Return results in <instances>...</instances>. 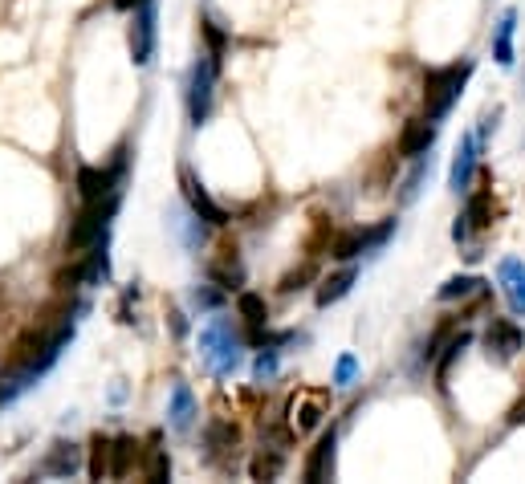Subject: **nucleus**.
<instances>
[{
    "instance_id": "obj_1",
    "label": "nucleus",
    "mask_w": 525,
    "mask_h": 484,
    "mask_svg": "<svg viewBox=\"0 0 525 484\" xmlns=\"http://www.w3.org/2000/svg\"><path fill=\"white\" fill-rule=\"evenodd\" d=\"M473 78V62L464 57V62H452V66H440V70H428L424 78V114L432 118V123H440V118L456 106V98L464 94V82Z\"/></svg>"
},
{
    "instance_id": "obj_2",
    "label": "nucleus",
    "mask_w": 525,
    "mask_h": 484,
    "mask_svg": "<svg viewBox=\"0 0 525 484\" xmlns=\"http://www.w3.org/2000/svg\"><path fill=\"white\" fill-rule=\"evenodd\" d=\"M114 212H119V192H110L94 204H82V212H78V220L70 224V236H66V253L82 257L86 249L98 245V240H106V228H110Z\"/></svg>"
},
{
    "instance_id": "obj_3",
    "label": "nucleus",
    "mask_w": 525,
    "mask_h": 484,
    "mask_svg": "<svg viewBox=\"0 0 525 484\" xmlns=\"http://www.w3.org/2000/svg\"><path fill=\"white\" fill-rule=\"evenodd\" d=\"M200 354L204 362L216 371V375H228V371H237L241 367V338L232 334V322L216 318L200 330Z\"/></svg>"
},
{
    "instance_id": "obj_4",
    "label": "nucleus",
    "mask_w": 525,
    "mask_h": 484,
    "mask_svg": "<svg viewBox=\"0 0 525 484\" xmlns=\"http://www.w3.org/2000/svg\"><path fill=\"white\" fill-rule=\"evenodd\" d=\"M216 70L220 62L212 53H204L200 62L192 66V78H188V118H192V127L208 123V114H212V94H216Z\"/></svg>"
},
{
    "instance_id": "obj_5",
    "label": "nucleus",
    "mask_w": 525,
    "mask_h": 484,
    "mask_svg": "<svg viewBox=\"0 0 525 484\" xmlns=\"http://www.w3.org/2000/svg\"><path fill=\"white\" fill-rule=\"evenodd\" d=\"M326 407H330V391L326 387H302V391L289 395L285 419H289V428H294V432H314L322 423V415H326Z\"/></svg>"
},
{
    "instance_id": "obj_6",
    "label": "nucleus",
    "mask_w": 525,
    "mask_h": 484,
    "mask_svg": "<svg viewBox=\"0 0 525 484\" xmlns=\"http://www.w3.org/2000/svg\"><path fill=\"white\" fill-rule=\"evenodd\" d=\"M391 232H395V220H383L379 228H350V232L334 236L330 257H334V261H355L359 253H367V249H379Z\"/></svg>"
},
{
    "instance_id": "obj_7",
    "label": "nucleus",
    "mask_w": 525,
    "mask_h": 484,
    "mask_svg": "<svg viewBox=\"0 0 525 484\" xmlns=\"http://www.w3.org/2000/svg\"><path fill=\"white\" fill-rule=\"evenodd\" d=\"M208 277H212L220 289H241V285H245V261H241V249L232 245V240L216 245L212 261H208Z\"/></svg>"
},
{
    "instance_id": "obj_8",
    "label": "nucleus",
    "mask_w": 525,
    "mask_h": 484,
    "mask_svg": "<svg viewBox=\"0 0 525 484\" xmlns=\"http://www.w3.org/2000/svg\"><path fill=\"white\" fill-rule=\"evenodd\" d=\"M155 33H159V21H155V0L143 9H135V21H131V62L135 66H147L155 57Z\"/></svg>"
},
{
    "instance_id": "obj_9",
    "label": "nucleus",
    "mask_w": 525,
    "mask_h": 484,
    "mask_svg": "<svg viewBox=\"0 0 525 484\" xmlns=\"http://www.w3.org/2000/svg\"><path fill=\"white\" fill-rule=\"evenodd\" d=\"M119 175H123V159L114 163V167H82L78 171V196L82 204H94L110 192H119Z\"/></svg>"
},
{
    "instance_id": "obj_10",
    "label": "nucleus",
    "mask_w": 525,
    "mask_h": 484,
    "mask_svg": "<svg viewBox=\"0 0 525 484\" xmlns=\"http://www.w3.org/2000/svg\"><path fill=\"white\" fill-rule=\"evenodd\" d=\"M180 188H184V200H188L192 216H200L204 224H224V220H228V216H224V208H220V204H216V200L200 188V179H196L188 167L180 171Z\"/></svg>"
},
{
    "instance_id": "obj_11",
    "label": "nucleus",
    "mask_w": 525,
    "mask_h": 484,
    "mask_svg": "<svg viewBox=\"0 0 525 484\" xmlns=\"http://www.w3.org/2000/svg\"><path fill=\"white\" fill-rule=\"evenodd\" d=\"M432 143H436V123L424 114V118H412V123L403 127V135H399V155L403 159H424L428 151H432Z\"/></svg>"
},
{
    "instance_id": "obj_12",
    "label": "nucleus",
    "mask_w": 525,
    "mask_h": 484,
    "mask_svg": "<svg viewBox=\"0 0 525 484\" xmlns=\"http://www.w3.org/2000/svg\"><path fill=\"white\" fill-rule=\"evenodd\" d=\"M473 175H477V135H464V139L456 143V159H452L448 188H452L456 196H464V192H469V184H473Z\"/></svg>"
},
{
    "instance_id": "obj_13",
    "label": "nucleus",
    "mask_w": 525,
    "mask_h": 484,
    "mask_svg": "<svg viewBox=\"0 0 525 484\" xmlns=\"http://www.w3.org/2000/svg\"><path fill=\"white\" fill-rule=\"evenodd\" d=\"M521 330H517V322H509V318H493L489 322V330H485V346H489V358H497V362H509L517 350H521Z\"/></svg>"
},
{
    "instance_id": "obj_14",
    "label": "nucleus",
    "mask_w": 525,
    "mask_h": 484,
    "mask_svg": "<svg viewBox=\"0 0 525 484\" xmlns=\"http://www.w3.org/2000/svg\"><path fill=\"white\" fill-rule=\"evenodd\" d=\"M497 281H501V293H505V301H509V310H513L517 318H525V261L505 257V261L497 265Z\"/></svg>"
},
{
    "instance_id": "obj_15",
    "label": "nucleus",
    "mask_w": 525,
    "mask_h": 484,
    "mask_svg": "<svg viewBox=\"0 0 525 484\" xmlns=\"http://www.w3.org/2000/svg\"><path fill=\"white\" fill-rule=\"evenodd\" d=\"M334 448H338V436H334V428H330V432L314 444L302 476H306V480H330V476H334Z\"/></svg>"
},
{
    "instance_id": "obj_16",
    "label": "nucleus",
    "mask_w": 525,
    "mask_h": 484,
    "mask_svg": "<svg viewBox=\"0 0 525 484\" xmlns=\"http://www.w3.org/2000/svg\"><path fill=\"white\" fill-rule=\"evenodd\" d=\"M167 419H171L175 432H192V423H196V399H192V387H188V383H175V387H171Z\"/></svg>"
},
{
    "instance_id": "obj_17",
    "label": "nucleus",
    "mask_w": 525,
    "mask_h": 484,
    "mask_svg": "<svg viewBox=\"0 0 525 484\" xmlns=\"http://www.w3.org/2000/svg\"><path fill=\"white\" fill-rule=\"evenodd\" d=\"M477 179H481V188L469 196V212H464V216H469L477 228H489L493 224V175L477 171Z\"/></svg>"
},
{
    "instance_id": "obj_18",
    "label": "nucleus",
    "mask_w": 525,
    "mask_h": 484,
    "mask_svg": "<svg viewBox=\"0 0 525 484\" xmlns=\"http://www.w3.org/2000/svg\"><path fill=\"white\" fill-rule=\"evenodd\" d=\"M86 472H90V480H106V476H114V440L110 436H94L90 440V464H86Z\"/></svg>"
},
{
    "instance_id": "obj_19",
    "label": "nucleus",
    "mask_w": 525,
    "mask_h": 484,
    "mask_svg": "<svg viewBox=\"0 0 525 484\" xmlns=\"http://www.w3.org/2000/svg\"><path fill=\"white\" fill-rule=\"evenodd\" d=\"M355 277H359V273L350 269V265H346V269H338V273H330V277L318 285V306L326 310V306H334V301H342V297L350 293V285H355Z\"/></svg>"
},
{
    "instance_id": "obj_20",
    "label": "nucleus",
    "mask_w": 525,
    "mask_h": 484,
    "mask_svg": "<svg viewBox=\"0 0 525 484\" xmlns=\"http://www.w3.org/2000/svg\"><path fill=\"white\" fill-rule=\"evenodd\" d=\"M82 464V452L74 448V444H53V452H49V460L41 464V472L45 476H74V468Z\"/></svg>"
},
{
    "instance_id": "obj_21",
    "label": "nucleus",
    "mask_w": 525,
    "mask_h": 484,
    "mask_svg": "<svg viewBox=\"0 0 525 484\" xmlns=\"http://www.w3.org/2000/svg\"><path fill=\"white\" fill-rule=\"evenodd\" d=\"M513 29H517V13L505 9L497 21V37H493V57L497 66H513Z\"/></svg>"
},
{
    "instance_id": "obj_22",
    "label": "nucleus",
    "mask_w": 525,
    "mask_h": 484,
    "mask_svg": "<svg viewBox=\"0 0 525 484\" xmlns=\"http://www.w3.org/2000/svg\"><path fill=\"white\" fill-rule=\"evenodd\" d=\"M143 460V444L135 436H119L114 440V476H131Z\"/></svg>"
},
{
    "instance_id": "obj_23",
    "label": "nucleus",
    "mask_w": 525,
    "mask_h": 484,
    "mask_svg": "<svg viewBox=\"0 0 525 484\" xmlns=\"http://www.w3.org/2000/svg\"><path fill=\"white\" fill-rule=\"evenodd\" d=\"M241 444V432H237V423H228V419H216L212 428H208V452H224V448H237Z\"/></svg>"
},
{
    "instance_id": "obj_24",
    "label": "nucleus",
    "mask_w": 525,
    "mask_h": 484,
    "mask_svg": "<svg viewBox=\"0 0 525 484\" xmlns=\"http://www.w3.org/2000/svg\"><path fill=\"white\" fill-rule=\"evenodd\" d=\"M237 310H241V318H245L253 330H261V326L269 322V306H265L261 293H241V297H237Z\"/></svg>"
},
{
    "instance_id": "obj_25",
    "label": "nucleus",
    "mask_w": 525,
    "mask_h": 484,
    "mask_svg": "<svg viewBox=\"0 0 525 484\" xmlns=\"http://www.w3.org/2000/svg\"><path fill=\"white\" fill-rule=\"evenodd\" d=\"M249 472H253V480H277V476H281V452H261V456H253Z\"/></svg>"
},
{
    "instance_id": "obj_26",
    "label": "nucleus",
    "mask_w": 525,
    "mask_h": 484,
    "mask_svg": "<svg viewBox=\"0 0 525 484\" xmlns=\"http://www.w3.org/2000/svg\"><path fill=\"white\" fill-rule=\"evenodd\" d=\"M477 285H481L477 277H452V281H444V285H440V293H436V297H440V301L469 297V293H477Z\"/></svg>"
},
{
    "instance_id": "obj_27",
    "label": "nucleus",
    "mask_w": 525,
    "mask_h": 484,
    "mask_svg": "<svg viewBox=\"0 0 525 484\" xmlns=\"http://www.w3.org/2000/svg\"><path fill=\"white\" fill-rule=\"evenodd\" d=\"M464 346H469V334H456L452 342H448V354L440 358V367H436V379H440V387H448V367H452V362L460 358V350Z\"/></svg>"
},
{
    "instance_id": "obj_28",
    "label": "nucleus",
    "mask_w": 525,
    "mask_h": 484,
    "mask_svg": "<svg viewBox=\"0 0 525 484\" xmlns=\"http://www.w3.org/2000/svg\"><path fill=\"white\" fill-rule=\"evenodd\" d=\"M355 375H359V358H355V354H342L338 367H334V383H338V387H350V379H355Z\"/></svg>"
},
{
    "instance_id": "obj_29",
    "label": "nucleus",
    "mask_w": 525,
    "mask_h": 484,
    "mask_svg": "<svg viewBox=\"0 0 525 484\" xmlns=\"http://www.w3.org/2000/svg\"><path fill=\"white\" fill-rule=\"evenodd\" d=\"M314 277V261L310 265H302V269H294V273H285L281 277V293H294V289H306V281Z\"/></svg>"
},
{
    "instance_id": "obj_30",
    "label": "nucleus",
    "mask_w": 525,
    "mask_h": 484,
    "mask_svg": "<svg viewBox=\"0 0 525 484\" xmlns=\"http://www.w3.org/2000/svg\"><path fill=\"white\" fill-rule=\"evenodd\" d=\"M171 476V464H167V456L155 448L151 452V468H147V480H167Z\"/></svg>"
},
{
    "instance_id": "obj_31",
    "label": "nucleus",
    "mask_w": 525,
    "mask_h": 484,
    "mask_svg": "<svg viewBox=\"0 0 525 484\" xmlns=\"http://www.w3.org/2000/svg\"><path fill=\"white\" fill-rule=\"evenodd\" d=\"M204 37H208V49H212V57L220 62V57H224V33H220L212 21H204Z\"/></svg>"
},
{
    "instance_id": "obj_32",
    "label": "nucleus",
    "mask_w": 525,
    "mask_h": 484,
    "mask_svg": "<svg viewBox=\"0 0 525 484\" xmlns=\"http://www.w3.org/2000/svg\"><path fill=\"white\" fill-rule=\"evenodd\" d=\"M273 371H277V354H273V346H269V350L257 358V379H269Z\"/></svg>"
},
{
    "instance_id": "obj_33",
    "label": "nucleus",
    "mask_w": 525,
    "mask_h": 484,
    "mask_svg": "<svg viewBox=\"0 0 525 484\" xmlns=\"http://www.w3.org/2000/svg\"><path fill=\"white\" fill-rule=\"evenodd\" d=\"M216 301H220V293H212V289H196V306H200V310H212Z\"/></svg>"
},
{
    "instance_id": "obj_34",
    "label": "nucleus",
    "mask_w": 525,
    "mask_h": 484,
    "mask_svg": "<svg viewBox=\"0 0 525 484\" xmlns=\"http://www.w3.org/2000/svg\"><path fill=\"white\" fill-rule=\"evenodd\" d=\"M143 5H151V0H114V9H119V13H135Z\"/></svg>"
},
{
    "instance_id": "obj_35",
    "label": "nucleus",
    "mask_w": 525,
    "mask_h": 484,
    "mask_svg": "<svg viewBox=\"0 0 525 484\" xmlns=\"http://www.w3.org/2000/svg\"><path fill=\"white\" fill-rule=\"evenodd\" d=\"M452 236H456V240H464V236H469V216H456V224H452Z\"/></svg>"
},
{
    "instance_id": "obj_36",
    "label": "nucleus",
    "mask_w": 525,
    "mask_h": 484,
    "mask_svg": "<svg viewBox=\"0 0 525 484\" xmlns=\"http://www.w3.org/2000/svg\"><path fill=\"white\" fill-rule=\"evenodd\" d=\"M509 423H525V399H521V403H513V411H509Z\"/></svg>"
}]
</instances>
